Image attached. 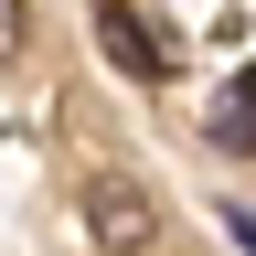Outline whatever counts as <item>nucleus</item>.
<instances>
[{"mask_svg":"<svg viewBox=\"0 0 256 256\" xmlns=\"http://www.w3.org/2000/svg\"><path fill=\"white\" fill-rule=\"evenodd\" d=\"M86 235L107 246V256H150V235H160V203L139 182H86Z\"/></svg>","mask_w":256,"mask_h":256,"instance_id":"1","label":"nucleus"},{"mask_svg":"<svg viewBox=\"0 0 256 256\" xmlns=\"http://www.w3.org/2000/svg\"><path fill=\"white\" fill-rule=\"evenodd\" d=\"M214 139H224V150H256V75H246V86H224V107H214Z\"/></svg>","mask_w":256,"mask_h":256,"instance_id":"2","label":"nucleus"},{"mask_svg":"<svg viewBox=\"0 0 256 256\" xmlns=\"http://www.w3.org/2000/svg\"><path fill=\"white\" fill-rule=\"evenodd\" d=\"M22 32H32V0H0V64L22 54Z\"/></svg>","mask_w":256,"mask_h":256,"instance_id":"3","label":"nucleus"}]
</instances>
